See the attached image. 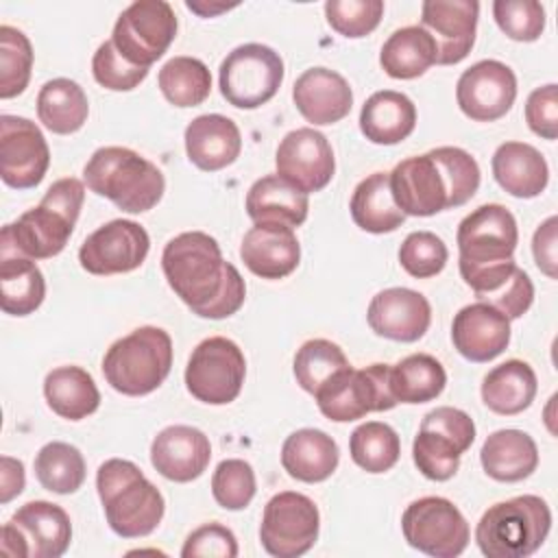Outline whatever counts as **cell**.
Returning a JSON list of instances; mask_svg holds the SVG:
<instances>
[{"mask_svg": "<svg viewBox=\"0 0 558 558\" xmlns=\"http://www.w3.org/2000/svg\"><path fill=\"white\" fill-rule=\"evenodd\" d=\"M83 201V181L74 177L54 181L37 207L24 211L13 225H4L0 244H7L31 259L59 255L74 231Z\"/></svg>", "mask_w": 558, "mask_h": 558, "instance_id": "7a4b0ae2", "label": "cell"}, {"mask_svg": "<svg viewBox=\"0 0 558 558\" xmlns=\"http://www.w3.org/2000/svg\"><path fill=\"white\" fill-rule=\"evenodd\" d=\"M211 460L209 438L192 425L163 427L150 445V462L170 482H192L201 477Z\"/></svg>", "mask_w": 558, "mask_h": 558, "instance_id": "603a6c76", "label": "cell"}, {"mask_svg": "<svg viewBox=\"0 0 558 558\" xmlns=\"http://www.w3.org/2000/svg\"><path fill=\"white\" fill-rule=\"evenodd\" d=\"M493 177L501 190L517 198L538 196L549 181V168L541 150L525 142H504L493 155Z\"/></svg>", "mask_w": 558, "mask_h": 558, "instance_id": "f1b7e54d", "label": "cell"}, {"mask_svg": "<svg viewBox=\"0 0 558 558\" xmlns=\"http://www.w3.org/2000/svg\"><path fill=\"white\" fill-rule=\"evenodd\" d=\"M551 530V510L536 495H519L493 504L475 527V541L488 558H525Z\"/></svg>", "mask_w": 558, "mask_h": 558, "instance_id": "8992f818", "label": "cell"}, {"mask_svg": "<svg viewBox=\"0 0 558 558\" xmlns=\"http://www.w3.org/2000/svg\"><path fill=\"white\" fill-rule=\"evenodd\" d=\"M390 177V192L405 216H434L451 209V187L442 163L434 153L399 161Z\"/></svg>", "mask_w": 558, "mask_h": 558, "instance_id": "e0dca14e", "label": "cell"}, {"mask_svg": "<svg viewBox=\"0 0 558 558\" xmlns=\"http://www.w3.org/2000/svg\"><path fill=\"white\" fill-rule=\"evenodd\" d=\"M33 46L28 37L9 24L0 26V98L20 96L31 81Z\"/></svg>", "mask_w": 558, "mask_h": 558, "instance_id": "ee69618b", "label": "cell"}, {"mask_svg": "<svg viewBox=\"0 0 558 558\" xmlns=\"http://www.w3.org/2000/svg\"><path fill=\"white\" fill-rule=\"evenodd\" d=\"M172 368V338L161 327H137L116 340L102 357L107 384L126 397L157 390Z\"/></svg>", "mask_w": 558, "mask_h": 558, "instance_id": "5b68a950", "label": "cell"}, {"mask_svg": "<svg viewBox=\"0 0 558 558\" xmlns=\"http://www.w3.org/2000/svg\"><path fill=\"white\" fill-rule=\"evenodd\" d=\"M240 257L262 279H283L301 262V244L292 227L281 222H255L242 238Z\"/></svg>", "mask_w": 558, "mask_h": 558, "instance_id": "7402d4cb", "label": "cell"}, {"mask_svg": "<svg viewBox=\"0 0 558 558\" xmlns=\"http://www.w3.org/2000/svg\"><path fill=\"white\" fill-rule=\"evenodd\" d=\"M447 259L449 251L445 242L432 231H412L399 246L401 268L416 279H429L438 275Z\"/></svg>", "mask_w": 558, "mask_h": 558, "instance_id": "bcb514c9", "label": "cell"}, {"mask_svg": "<svg viewBox=\"0 0 558 558\" xmlns=\"http://www.w3.org/2000/svg\"><path fill=\"white\" fill-rule=\"evenodd\" d=\"M320 530L316 504L296 490H283L268 499L262 514L259 541L275 558H299L307 554Z\"/></svg>", "mask_w": 558, "mask_h": 558, "instance_id": "4fadbf2b", "label": "cell"}, {"mask_svg": "<svg viewBox=\"0 0 558 558\" xmlns=\"http://www.w3.org/2000/svg\"><path fill=\"white\" fill-rule=\"evenodd\" d=\"M477 301L488 303L490 307L501 312L508 320H514V318H521L530 310V305L534 301V283L527 277V272L517 266L514 272L510 275V279L501 288H497L490 294L480 296Z\"/></svg>", "mask_w": 558, "mask_h": 558, "instance_id": "816d5d0a", "label": "cell"}, {"mask_svg": "<svg viewBox=\"0 0 558 558\" xmlns=\"http://www.w3.org/2000/svg\"><path fill=\"white\" fill-rule=\"evenodd\" d=\"M434 63L436 44L423 26L397 28L379 52V65L392 78H416Z\"/></svg>", "mask_w": 558, "mask_h": 558, "instance_id": "74e56055", "label": "cell"}, {"mask_svg": "<svg viewBox=\"0 0 558 558\" xmlns=\"http://www.w3.org/2000/svg\"><path fill=\"white\" fill-rule=\"evenodd\" d=\"M480 462L484 473L497 482H521L538 466V449L521 429H497L482 445Z\"/></svg>", "mask_w": 558, "mask_h": 558, "instance_id": "1f68e13d", "label": "cell"}, {"mask_svg": "<svg viewBox=\"0 0 558 558\" xmlns=\"http://www.w3.org/2000/svg\"><path fill=\"white\" fill-rule=\"evenodd\" d=\"M163 98L174 107H196L207 100L211 92L209 68L196 57L168 59L157 76Z\"/></svg>", "mask_w": 558, "mask_h": 558, "instance_id": "ab89813d", "label": "cell"}, {"mask_svg": "<svg viewBox=\"0 0 558 558\" xmlns=\"http://www.w3.org/2000/svg\"><path fill=\"white\" fill-rule=\"evenodd\" d=\"M292 100L307 122L325 126L349 116L353 92L342 74L329 68H310L294 81Z\"/></svg>", "mask_w": 558, "mask_h": 558, "instance_id": "d4e9b609", "label": "cell"}, {"mask_svg": "<svg viewBox=\"0 0 558 558\" xmlns=\"http://www.w3.org/2000/svg\"><path fill=\"white\" fill-rule=\"evenodd\" d=\"M349 209L353 222L368 233H392L405 220L392 198L388 172H373L362 179L353 190Z\"/></svg>", "mask_w": 558, "mask_h": 558, "instance_id": "d590c367", "label": "cell"}, {"mask_svg": "<svg viewBox=\"0 0 558 558\" xmlns=\"http://www.w3.org/2000/svg\"><path fill=\"white\" fill-rule=\"evenodd\" d=\"M83 181L94 194L109 198L126 214L153 209L166 192L161 170L126 146L94 150L83 168Z\"/></svg>", "mask_w": 558, "mask_h": 558, "instance_id": "277c9868", "label": "cell"}, {"mask_svg": "<svg viewBox=\"0 0 558 558\" xmlns=\"http://www.w3.org/2000/svg\"><path fill=\"white\" fill-rule=\"evenodd\" d=\"M275 166L281 179L305 194L327 187L336 172L331 144L312 126H301L283 135L275 153Z\"/></svg>", "mask_w": 558, "mask_h": 558, "instance_id": "d6986e66", "label": "cell"}, {"mask_svg": "<svg viewBox=\"0 0 558 558\" xmlns=\"http://www.w3.org/2000/svg\"><path fill=\"white\" fill-rule=\"evenodd\" d=\"M283 59L264 44H242L220 63V94L238 109L266 105L283 83Z\"/></svg>", "mask_w": 558, "mask_h": 558, "instance_id": "9c48e42d", "label": "cell"}, {"mask_svg": "<svg viewBox=\"0 0 558 558\" xmlns=\"http://www.w3.org/2000/svg\"><path fill=\"white\" fill-rule=\"evenodd\" d=\"M307 211V194L279 174H266L248 187L246 214L253 222H281L294 229L305 222Z\"/></svg>", "mask_w": 558, "mask_h": 558, "instance_id": "d6a6232c", "label": "cell"}, {"mask_svg": "<svg viewBox=\"0 0 558 558\" xmlns=\"http://www.w3.org/2000/svg\"><path fill=\"white\" fill-rule=\"evenodd\" d=\"M48 408L68 421H81L100 405V392L94 377L81 366L52 368L44 379Z\"/></svg>", "mask_w": 558, "mask_h": 558, "instance_id": "e575fe53", "label": "cell"}, {"mask_svg": "<svg viewBox=\"0 0 558 558\" xmlns=\"http://www.w3.org/2000/svg\"><path fill=\"white\" fill-rule=\"evenodd\" d=\"M92 74L98 85L111 92H131L135 89L146 76L148 68H140L129 63L113 46V41H105L98 46L92 59Z\"/></svg>", "mask_w": 558, "mask_h": 558, "instance_id": "681fc988", "label": "cell"}, {"mask_svg": "<svg viewBox=\"0 0 558 558\" xmlns=\"http://www.w3.org/2000/svg\"><path fill=\"white\" fill-rule=\"evenodd\" d=\"M244 377V353L225 336H211L198 342L185 366L187 392L209 405H227L235 401Z\"/></svg>", "mask_w": 558, "mask_h": 558, "instance_id": "30bf717a", "label": "cell"}, {"mask_svg": "<svg viewBox=\"0 0 558 558\" xmlns=\"http://www.w3.org/2000/svg\"><path fill=\"white\" fill-rule=\"evenodd\" d=\"M480 4L475 0H427L421 26L436 44V63L453 65L466 59L475 44Z\"/></svg>", "mask_w": 558, "mask_h": 558, "instance_id": "ffe728a7", "label": "cell"}, {"mask_svg": "<svg viewBox=\"0 0 558 558\" xmlns=\"http://www.w3.org/2000/svg\"><path fill=\"white\" fill-rule=\"evenodd\" d=\"M493 17L514 41H536L545 31V9L536 0H495Z\"/></svg>", "mask_w": 558, "mask_h": 558, "instance_id": "c3c4849f", "label": "cell"}, {"mask_svg": "<svg viewBox=\"0 0 558 558\" xmlns=\"http://www.w3.org/2000/svg\"><path fill=\"white\" fill-rule=\"evenodd\" d=\"M0 549L7 556H20V558H28V545L24 534L9 521L2 527V538H0Z\"/></svg>", "mask_w": 558, "mask_h": 558, "instance_id": "6f0895ef", "label": "cell"}, {"mask_svg": "<svg viewBox=\"0 0 558 558\" xmlns=\"http://www.w3.org/2000/svg\"><path fill=\"white\" fill-rule=\"evenodd\" d=\"M85 458L70 442H46L35 456V477L50 493H76L85 482Z\"/></svg>", "mask_w": 558, "mask_h": 558, "instance_id": "60d3db41", "label": "cell"}, {"mask_svg": "<svg viewBox=\"0 0 558 558\" xmlns=\"http://www.w3.org/2000/svg\"><path fill=\"white\" fill-rule=\"evenodd\" d=\"M50 166V148L41 129L22 116H0V177L9 187L31 190Z\"/></svg>", "mask_w": 558, "mask_h": 558, "instance_id": "2e32d148", "label": "cell"}, {"mask_svg": "<svg viewBox=\"0 0 558 558\" xmlns=\"http://www.w3.org/2000/svg\"><path fill=\"white\" fill-rule=\"evenodd\" d=\"M177 37V15L166 0L131 2L116 20L111 41L133 65L150 68Z\"/></svg>", "mask_w": 558, "mask_h": 558, "instance_id": "7c38bea8", "label": "cell"}, {"mask_svg": "<svg viewBox=\"0 0 558 558\" xmlns=\"http://www.w3.org/2000/svg\"><path fill=\"white\" fill-rule=\"evenodd\" d=\"M403 538L410 547L434 556L456 558L471 538L464 514L445 497H421L401 514Z\"/></svg>", "mask_w": 558, "mask_h": 558, "instance_id": "5bb4252c", "label": "cell"}, {"mask_svg": "<svg viewBox=\"0 0 558 558\" xmlns=\"http://www.w3.org/2000/svg\"><path fill=\"white\" fill-rule=\"evenodd\" d=\"M456 242L460 275L510 262L519 242L517 220L504 205H480L460 220Z\"/></svg>", "mask_w": 558, "mask_h": 558, "instance_id": "8fae6325", "label": "cell"}, {"mask_svg": "<svg viewBox=\"0 0 558 558\" xmlns=\"http://www.w3.org/2000/svg\"><path fill=\"white\" fill-rule=\"evenodd\" d=\"M187 159L205 170L216 172L231 166L242 150V135L238 124L220 113H205L185 126Z\"/></svg>", "mask_w": 558, "mask_h": 558, "instance_id": "484cf974", "label": "cell"}, {"mask_svg": "<svg viewBox=\"0 0 558 558\" xmlns=\"http://www.w3.org/2000/svg\"><path fill=\"white\" fill-rule=\"evenodd\" d=\"M340 451L336 440L314 427H303L292 432L281 447L283 471L305 484L325 482L338 469Z\"/></svg>", "mask_w": 558, "mask_h": 558, "instance_id": "83f0119b", "label": "cell"}, {"mask_svg": "<svg viewBox=\"0 0 558 558\" xmlns=\"http://www.w3.org/2000/svg\"><path fill=\"white\" fill-rule=\"evenodd\" d=\"M451 340L469 362H490L510 344V320L488 303L477 301L453 316Z\"/></svg>", "mask_w": 558, "mask_h": 558, "instance_id": "cb8c5ba5", "label": "cell"}, {"mask_svg": "<svg viewBox=\"0 0 558 558\" xmlns=\"http://www.w3.org/2000/svg\"><path fill=\"white\" fill-rule=\"evenodd\" d=\"M314 399L323 416L336 423H349L368 412H386L397 405L390 390V364H371L366 368L347 366L325 381Z\"/></svg>", "mask_w": 558, "mask_h": 558, "instance_id": "ba28073f", "label": "cell"}, {"mask_svg": "<svg viewBox=\"0 0 558 558\" xmlns=\"http://www.w3.org/2000/svg\"><path fill=\"white\" fill-rule=\"evenodd\" d=\"M525 122L543 140L558 137V85L536 87L525 100Z\"/></svg>", "mask_w": 558, "mask_h": 558, "instance_id": "db71d44e", "label": "cell"}, {"mask_svg": "<svg viewBox=\"0 0 558 558\" xmlns=\"http://www.w3.org/2000/svg\"><path fill=\"white\" fill-rule=\"evenodd\" d=\"M475 440L473 418L451 405L429 410L412 442V458L416 469L434 482H447L458 473L460 456Z\"/></svg>", "mask_w": 558, "mask_h": 558, "instance_id": "52a82bcc", "label": "cell"}, {"mask_svg": "<svg viewBox=\"0 0 558 558\" xmlns=\"http://www.w3.org/2000/svg\"><path fill=\"white\" fill-rule=\"evenodd\" d=\"M185 7L190 9V11H194V13H198L201 17H211V15H218V13H222V11H229V9H233L231 4H207V2H192V0H187L185 2Z\"/></svg>", "mask_w": 558, "mask_h": 558, "instance_id": "680465c9", "label": "cell"}, {"mask_svg": "<svg viewBox=\"0 0 558 558\" xmlns=\"http://www.w3.org/2000/svg\"><path fill=\"white\" fill-rule=\"evenodd\" d=\"M556 229L558 218L549 216L532 238V255L541 272H545L549 279H556V266H558V244H556Z\"/></svg>", "mask_w": 558, "mask_h": 558, "instance_id": "11a10c76", "label": "cell"}, {"mask_svg": "<svg viewBox=\"0 0 558 558\" xmlns=\"http://www.w3.org/2000/svg\"><path fill=\"white\" fill-rule=\"evenodd\" d=\"M536 373L523 360H506L486 373L482 381V401L495 414L512 416L527 410L536 397Z\"/></svg>", "mask_w": 558, "mask_h": 558, "instance_id": "836d02e7", "label": "cell"}, {"mask_svg": "<svg viewBox=\"0 0 558 558\" xmlns=\"http://www.w3.org/2000/svg\"><path fill=\"white\" fill-rule=\"evenodd\" d=\"M432 153L442 163L449 179L451 209L471 201L480 187V166L475 157L458 146H438Z\"/></svg>", "mask_w": 558, "mask_h": 558, "instance_id": "f907efd6", "label": "cell"}, {"mask_svg": "<svg viewBox=\"0 0 558 558\" xmlns=\"http://www.w3.org/2000/svg\"><path fill=\"white\" fill-rule=\"evenodd\" d=\"M46 296V281L35 259L0 244V307L11 316L33 314Z\"/></svg>", "mask_w": 558, "mask_h": 558, "instance_id": "4dcf8cb0", "label": "cell"}, {"mask_svg": "<svg viewBox=\"0 0 558 558\" xmlns=\"http://www.w3.org/2000/svg\"><path fill=\"white\" fill-rule=\"evenodd\" d=\"M148 248L150 238L146 229L135 220L118 218L98 227L83 240L78 262L89 275H120L140 268L148 255Z\"/></svg>", "mask_w": 558, "mask_h": 558, "instance_id": "9a60e30c", "label": "cell"}, {"mask_svg": "<svg viewBox=\"0 0 558 558\" xmlns=\"http://www.w3.org/2000/svg\"><path fill=\"white\" fill-rule=\"evenodd\" d=\"M517 98L514 72L497 61L484 59L466 68L456 85L460 111L475 122H495L504 118Z\"/></svg>", "mask_w": 558, "mask_h": 558, "instance_id": "ac0fdd59", "label": "cell"}, {"mask_svg": "<svg viewBox=\"0 0 558 558\" xmlns=\"http://www.w3.org/2000/svg\"><path fill=\"white\" fill-rule=\"evenodd\" d=\"M11 523L24 534L28 558H59L72 541V523L68 512L44 499L28 501L15 510Z\"/></svg>", "mask_w": 558, "mask_h": 558, "instance_id": "4316f807", "label": "cell"}, {"mask_svg": "<svg viewBox=\"0 0 558 558\" xmlns=\"http://www.w3.org/2000/svg\"><path fill=\"white\" fill-rule=\"evenodd\" d=\"M257 490L255 471L246 460H222L211 475V495L225 510H244Z\"/></svg>", "mask_w": 558, "mask_h": 558, "instance_id": "f6af8a7d", "label": "cell"}, {"mask_svg": "<svg viewBox=\"0 0 558 558\" xmlns=\"http://www.w3.org/2000/svg\"><path fill=\"white\" fill-rule=\"evenodd\" d=\"M24 464L11 456L0 458V504H9L24 490Z\"/></svg>", "mask_w": 558, "mask_h": 558, "instance_id": "9f6ffc18", "label": "cell"}, {"mask_svg": "<svg viewBox=\"0 0 558 558\" xmlns=\"http://www.w3.org/2000/svg\"><path fill=\"white\" fill-rule=\"evenodd\" d=\"M349 453L366 473H386L399 462L401 440L388 423L366 421L351 432Z\"/></svg>", "mask_w": 558, "mask_h": 558, "instance_id": "b9f144b4", "label": "cell"}, {"mask_svg": "<svg viewBox=\"0 0 558 558\" xmlns=\"http://www.w3.org/2000/svg\"><path fill=\"white\" fill-rule=\"evenodd\" d=\"M368 327L395 342H416L432 323L429 301L410 288H386L377 292L366 310Z\"/></svg>", "mask_w": 558, "mask_h": 558, "instance_id": "44dd1931", "label": "cell"}, {"mask_svg": "<svg viewBox=\"0 0 558 558\" xmlns=\"http://www.w3.org/2000/svg\"><path fill=\"white\" fill-rule=\"evenodd\" d=\"M447 386L442 364L429 353H412L390 366V390L397 403H427Z\"/></svg>", "mask_w": 558, "mask_h": 558, "instance_id": "f35d334b", "label": "cell"}, {"mask_svg": "<svg viewBox=\"0 0 558 558\" xmlns=\"http://www.w3.org/2000/svg\"><path fill=\"white\" fill-rule=\"evenodd\" d=\"M183 558H235L238 541L235 534L220 523H205L196 527L181 547Z\"/></svg>", "mask_w": 558, "mask_h": 558, "instance_id": "f5cc1de1", "label": "cell"}, {"mask_svg": "<svg viewBox=\"0 0 558 558\" xmlns=\"http://www.w3.org/2000/svg\"><path fill=\"white\" fill-rule=\"evenodd\" d=\"M96 488L109 527L122 538L148 536L163 519V495L131 460L102 462L96 473Z\"/></svg>", "mask_w": 558, "mask_h": 558, "instance_id": "3957f363", "label": "cell"}, {"mask_svg": "<svg viewBox=\"0 0 558 558\" xmlns=\"http://www.w3.org/2000/svg\"><path fill=\"white\" fill-rule=\"evenodd\" d=\"M416 126L414 102L395 89H381L366 98L360 111L362 135L381 146H392L412 135Z\"/></svg>", "mask_w": 558, "mask_h": 558, "instance_id": "f546056e", "label": "cell"}, {"mask_svg": "<svg viewBox=\"0 0 558 558\" xmlns=\"http://www.w3.org/2000/svg\"><path fill=\"white\" fill-rule=\"evenodd\" d=\"M87 113L89 102L76 81L52 78L41 85L37 94V118L48 131L57 135L76 133L87 122Z\"/></svg>", "mask_w": 558, "mask_h": 558, "instance_id": "8d00e7d4", "label": "cell"}, {"mask_svg": "<svg viewBox=\"0 0 558 558\" xmlns=\"http://www.w3.org/2000/svg\"><path fill=\"white\" fill-rule=\"evenodd\" d=\"M327 24L342 37L357 39L373 33L384 15L381 0H329L325 2Z\"/></svg>", "mask_w": 558, "mask_h": 558, "instance_id": "7dc6e473", "label": "cell"}, {"mask_svg": "<svg viewBox=\"0 0 558 558\" xmlns=\"http://www.w3.org/2000/svg\"><path fill=\"white\" fill-rule=\"evenodd\" d=\"M351 366L344 351L325 338H312L301 344L294 355V377L296 384L314 395L325 381H329L336 373Z\"/></svg>", "mask_w": 558, "mask_h": 558, "instance_id": "7bdbcfd3", "label": "cell"}, {"mask_svg": "<svg viewBox=\"0 0 558 558\" xmlns=\"http://www.w3.org/2000/svg\"><path fill=\"white\" fill-rule=\"evenodd\" d=\"M161 270L172 292L201 318H227L244 305L246 283L209 233L183 231L168 240Z\"/></svg>", "mask_w": 558, "mask_h": 558, "instance_id": "6da1fadb", "label": "cell"}]
</instances>
